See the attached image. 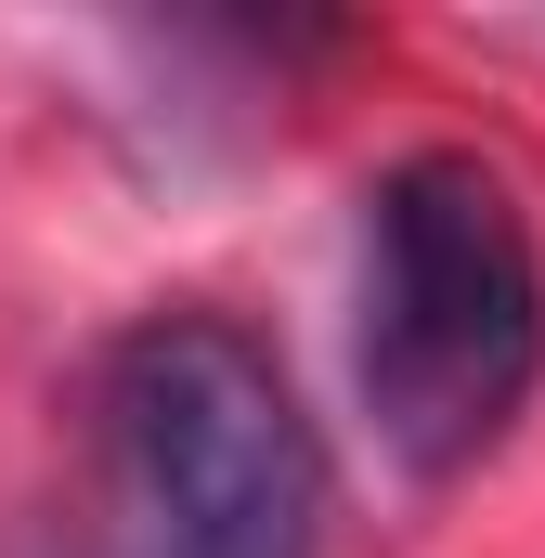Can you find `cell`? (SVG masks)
I'll list each match as a JSON object with an SVG mask.
<instances>
[{"label":"cell","instance_id":"obj_2","mask_svg":"<svg viewBox=\"0 0 545 558\" xmlns=\"http://www.w3.org/2000/svg\"><path fill=\"white\" fill-rule=\"evenodd\" d=\"M105 507L131 558H325V441L234 312H143L92 364Z\"/></svg>","mask_w":545,"mask_h":558},{"label":"cell","instance_id":"obj_1","mask_svg":"<svg viewBox=\"0 0 545 558\" xmlns=\"http://www.w3.org/2000/svg\"><path fill=\"white\" fill-rule=\"evenodd\" d=\"M351 390L403 481H468L545 390V247L481 143H415L364 182Z\"/></svg>","mask_w":545,"mask_h":558}]
</instances>
